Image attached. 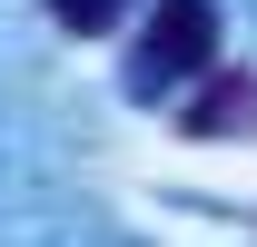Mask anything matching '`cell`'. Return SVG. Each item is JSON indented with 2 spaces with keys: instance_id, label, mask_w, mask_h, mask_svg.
<instances>
[{
  "instance_id": "3957f363",
  "label": "cell",
  "mask_w": 257,
  "mask_h": 247,
  "mask_svg": "<svg viewBox=\"0 0 257 247\" xmlns=\"http://www.w3.org/2000/svg\"><path fill=\"white\" fill-rule=\"evenodd\" d=\"M50 10H60V30H79V40H99V30L128 20V0H50Z\"/></svg>"
},
{
  "instance_id": "7a4b0ae2",
  "label": "cell",
  "mask_w": 257,
  "mask_h": 247,
  "mask_svg": "<svg viewBox=\"0 0 257 247\" xmlns=\"http://www.w3.org/2000/svg\"><path fill=\"white\" fill-rule=\"evenodd\" d=\"M178 129H188V139H227V129H247V139H257V79H208V89L178 109Z\"/></svg>"
},
{
  "instance_id": "6da1fadb",
  "label": "cell",
  "mask_w": 257,
  "mask_h": 247,
  "mask_svg": "<svg viewBox=\"0 0 257 247\" xmlns=\"http://www.w3.org/2000/svg\"><path fill=\"white\" fill-rule=\"evenodd\" d=\"M208 60H218V0H159L149 30H139V50H128V89H139V99H168Z\"/></svg>"
}]
</instances>
